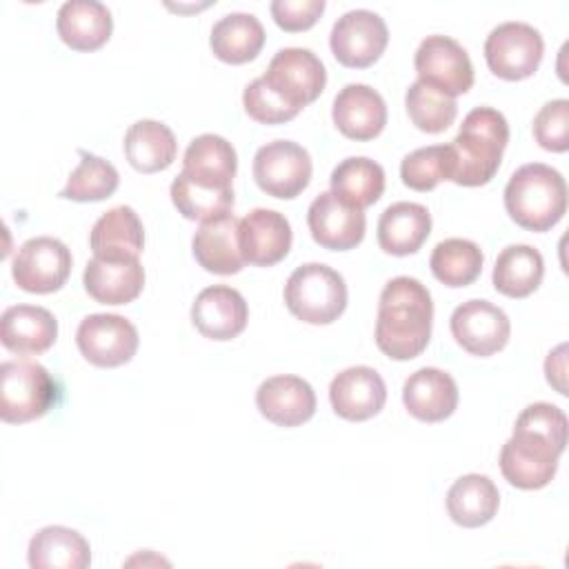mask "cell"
Listing matches in <instances>:
<instances>
[{
    "mask_svg": "<svg viewBox=\"0 0 569 569\" xmlns=\"http://www.w3.org/2000/svg\"><path fill=\"white\" fill-rule=\"evenodd\" d=\"M431 320L429 289L409 276L391 278L378 300L376 345L391 360H411L427 349Z\"/></svg>",
    "mask_w": 569,
    "mask_h": 569,
    "instance_id": "1",
    "label": "cell"
},
{
    "mask_svg": "<svg viewBox=\"0 0 569 569\" xmlns=\"http://www.w3.org/2000/svg\"><path fill=\"white\" fill-rule=\"evenodd\" d=\"M509 142V124L493 107L471 109L458 136L449 142L453 151L451 182L460 187H482L500 169L502 151Z\"/></svg>",
    "mask_w": 569,
    "mask_h": 569,
    "instance_id": "2",
    "label": "cell"
},
{
    "mask_svg": "<svg viewBox=\"0 0 569 569\" xmlns=\"http://www.w3.org/2000/svg\"><path fill=\"white\" fill-rule=\"evenodd\" d=\"M509 218L527 231H549L567 213V182L562 173L542 162L516 169L505 187Z\"/></svg>",
    "mask_w": 569,
    "mask_h": 569,
    "instance_id": "3",
    "label": "cell"
},
{
    "mask_svg": "<svg viewBox=\"0 0 569 569\" xmlns=\"http://www.w3.org/2000/svg\"><path fill=\"white\" fill-rule=\"evenodd\" d=\"M284 305L307 325H331L347 309L345 278L322 262L300 264L287 278Z\"/></svg>",
    "mask_w": 569,
    "mask_h": 569,
    "instance_id": "4",
    "label": "cell"
},
{
    "mask_svg": "<svg viewBox=\"0 0 569 569\" xmlns=\"http://www.w3.org/2000/svg\"><path fill=\"white\" fill-rule=\"evenodd\" d=\"M58 398L51 373L33 360H7L0 365V418L22 425L42 418Z\"/></svg>",
    "mask_w": 569,
    "mask_h": 569,
    "instance_id": "5",
    "label": "cell"
},
{
    "mask_svg": "<svg viewBox=\"0 0 569 569\" xmlns=\"http://www.w3.org/2000/svg\"><path fill=\"white\" fill-rule=\"evenodd\" d=\"M545 42L538 29L527 22H502L485 40V60L502 80H525L540 67Z\"/></svg>",
    "mask_w": 569,
    "mask_h": 569,
    "instance_id": "6",
    "label": "cell"
},
{
    "mask_svg": "<svg viewBox=\"0 0 569 569\" xmlns=\"http://www.w3.org/2000/svg\"><path fill=\"white\" fill-rule=\"evenodd\" d=\"M311 156L291 140H273L262 144L253 156V180L273 198L291 200L300 196L311 180Z\"/></svg>",
    "mask_w": 569,
    "mask_h": 569,
    "instance_id": "7",
    "label": "cell"
},
{
    "mask_svg": "<svg viewBox=\"0 0 569 569\" xmlns=\"http://www.w3.org/2000/svg\"><path fill=\"white\" fill-rule=\"evenodd\" d=\"M71 273V251L51 236H38L22 242L13 262V282L29 293H53L64 287Z\"/></svg>",
    "mask_w": 569,
    "mask_h": 569,
    "instance_id": "8",
    "label": "cell"
},
{
    "mask_svg": "<svg viewBox=\"0 0 569 569\" xmlns=\"http://www.w3.org/2000/svg\"><path fill=\"white\" fill-rule=\"evenodd\" d=\"M138 342L133 322L118 313H91L82 318L76 331V345L82 358L102 369L127 365L136 356Z\"/></svg>",
    "mask_w": 569,
    "mask_h": 569,
    "instance_id": "9",
    "label": "cell"
},
{
    "mask_svg": "<svg viewBox=\"0 0 569 569\" xmlns=\"http://www.w3.org/2000/svg\"><path fill=\"white\" fill-rule=\"evenodd\" d=\"M262 78L282 100L300 111L311 104L327 84L322 60L302 47L280 49L271 58Z\"/></svg>",
    "mask_w": 569,
    "mask_h": 569,
    "instance_id": "10",
    "label": "cell"
},
{
    "mask_svg": "<svg viewBox=\"0 0 569 569\" xmlns=\"http://www.w3.org/2000/svg\"><path fill=\"white\" fill-rule=\"evenodd\" d=\"M567 429L569 422L560 407L551 402H533L520 411L507 442L536 462L558 465V458L567 447Z\"/></svg>",
    "mask_w": 569,
    "mask_h": 569,
    "instance_id": "11",
    "label": "cell"
},
{
    "mask_svg": "<svg viewBox=\"0 0 569 569\" xmlns=\"http://www.w3.org/2000/svg\"><path fill=\"white\" fill-rule=\"evenodd\" d=\"M389 42L385 20L369 9H353L342 13L331 27L329 47L333 58L349 69L371 67Z\"/></svg>",
    "mask_w": 569,
    "mask_h": 569,
    "instance_id": "12",
    "label": "cell"
},
{
    "mask_svg": "<svg viewBox=\"0 0 569 569\" xmlns=\"http://www.w3.org/2000/svg\"><path fill=\"white\" fill-rule=\"evenodd\" d=\"M413 67L418 80L451 98L467 93L473 84V64L469 53L449 36H427L413 56Z\"/></svg>",
    "mask_w": 569,
    "mask_h": 569,
    "instance_id": "13",
    "label": "cell"
},
{
    "mask_svg": "<svg viewBox=\"0 0 569 569\" xmlns=\"http://www.w3.org/2000/svg\"><path fill=\"white\" fill-rule=\"evenodd\" d=\"M451 336L471 356L487 358L505 349L511 333L507 313L489 300H467L453 309Z\"/></svg>",
    "mask_w": 569,
    "mask_h": 569,
    "instance_id": "14",
    "label": "cell"
},
{
    "mask_svg": "<svg viewBox=\"0 0 569 569\" xmlns=\"http://www.w3.org/2000/svg\"><path fill=\"white\" fill-rule=\"evenodd\" d=\"M307 224L322 249L349 251L362 242L367 218L362 209L342 202L331 191H322L309 204Z\"/></svg>",
    "mask_w": 569,
    "mask_h": 569,
    "instance_id": "15",
    "label": "cell"
},
{
    "mask_svg": "<svg viewBox=\"0 0 569 569\" xmlns=\"http://www.w3.org/2000/svg\"><path fill=\"white\" fill-rule=\"evenodd\" d=\"M249 320V307L242 293L227 284H213L202 289L191 305L193 327L209 340L238 338Z\"/></svg>",
    "mask_w": 569,
    "mask_h": 569,
    "instance_id": "16",
    "label": "cell"
},
{
    "mask_svg": "<svg viewBox=\"0 0 569 569\" xmlns=\"http://www.w3.org/2000/svg\"><path fill=\"white\" fill-rule=\"evenodd\" d=\"M291 224L273 209H253L238 224V242L244 262L256 267H273L287 258L291 249Z\"/></svg>",
    "mask_w": 569,
    "mask_h": 569,
    "instance_id": "17",
    "label": "cell"
},
{
    "mask_svg": "<svg viewBox=\"0 0 569 569\" xmlns=\"http://www.w3.org/2000/svg\"><path fill=\"white\" fill-rule=\"evenodd\" d=\"M329 400L340 418L362 422L380 413L387 400V387L376 369L356 365L336 373L329 385Z\"/></svg>",
    "mask_w": 569,
    "mask_h": 569,
    "instance_id": "18",
    "label": "cell"
},
{
    "mask_svg": "<svg viewBox=\"0 0 569 569\" xmlns=\"http://www.w3.org/2000/svg\"><path fill=\"white\" fill-rule=\"evenodd\" d=\"M256 407L278 427H298L316 413V391L300 376H271L260 382Z\"/></svg>",
    "mask_w": 569,
    "mask_h": 569,
    "instance_id": "19",
    "label": "cell"
},
{
    "mask_svg": "<svg viewBox=\"0 0 569 569\" xmlns=\"http://www.w3.org/2000/svg\"><path fill=\"white\" fill-rule=\"evenodd\" d=\"M338 131L351 140H373L387 124V104L369 84L351 82L338 91L331 107Z\"/></svg>",
    "mask_w": 569,
    "mask_h": 569,
    "instance_id": "20",
    "label": "cell"
},
{
    "mask_svg": "<svg viewBox=\"0 0 569 569\" xmlns=\"http://www.w3.org/2000/svg\"><path fill=\"white\" fill-rule=\"evenodd\" d=\"M58 338L56 316L36 305H13L2 311L0 342L18 356H38Z\"/></svg>",
    "mask_w": 569,
    "mask_h": 569,
    "instance_id": "21",
    "label": "cell"
},
{
    "mask_svg": "<svg viewBox=\"0 0 569 569\" xmlns=\"http://www.w3.org/2000/svg\"><path fill=\"white\" fill-rule=\"evenodd\" d=\"M402 402L416 420L442 422L458 407V385L447 371L422 367L405 380Z\"/></svg>",
    "mask_w": 569,
    "mask_h": 569,
    "instance_id": "22",
    "label": "cell"
},
{
    "mask_svg": "<svg viewBox=\"0 0 569 569\" xmlns=\"http://www.w3.org/2000/svg\"><path fill=\"white\" fill-rule=\"evenodd\" d=\"M89 247L102 260H138L144 249V227L138 213L127 204L104 211L91 227Z\"/></svg>",
    "mask_w": 569,
    "mask_h": 569,
    "instance_id": "23",
    "label": "cell"
},
{
    "mask_svg": "<svg viewBox=\"0 0 569 569\" xmlns=\"http://www.w3.org/2000/svg\"><path fill=\"white\" fill-rule=\"evenodd\" d=\"M238 224L240 220L233 213H227L202 222L193 233L191 251L204 271L231 276L247 264L238 242Z\"/></svg>",
    "mask_w": 569,
    "mask_h": 569,
    "instance_id": "24",
    "label": "cell"
},
{
    "mask_svg": "<svg viewBox=\"0 0 569 569\" xmlns=\"http://www.w3.org/2000/svg\"><path fill=\"white\" fill-rule=\"evenodd\" d=\"M82 284L100 305H127L142 293L144 269L140 260H102L93 256L84 267Z\"/></svg>",
    "mask_w": 569,
    "mask_h": 569,
    "instance_id": "25",
    "label": "cell"
},
{
    "mask_svg": "<svg viewBox=\"0 0 569 569\" xmlns=\"http://www.w3.org/2000/svg\"><path fill=\"white\" fill-rule=\"evenodd\" d=\"M56 29L73 51H96L111 38V11L98 0H69L58 9Z\"/></svg>",
    "mask_w": 569,
    "mask_h": 569,
    "instance_id": "26",
    "label": "cell"
},
{
    "mask_svg": "<svg viewBox=\"0 0 569 569\" xmlns=\"http://www.w3.org/2000/svg\"><path fill=\"white\" fill-rule=\"evenodd\" d=\"M236 169L238 156L233 144L216 133L193 138L182 156V173L204 187L231 189Z\"/></svg>",
    "mask_w": 569,
    "mask_h": 569,
    "instance_id": "27",
    "label": "cell"
},
{
    "mask_svg": "<svg viewBox=\"0 0 569 569\" xmlns=\"http://www.w3.org/2000/svg\"><path fill=\"white\" fill-rule=\"evenodd\" d=\"M431 233V213L418 202H393L378 220V244L391 256L416 253Z\"/></svg>",
    "mask_w": 569,
    "mask_h": 569,
    "instance_id": "28",
    "label": "cell"
},
{
    "mask_svg": "<svg viewBox=\"0 0 569 569\" xmlns=\"http://www.w3.org/2000/svg\"><path fill=\"white\" fill-rule=\"evenodd\" d=\"M27 558L31 569H84L91 565V547L76 529L49 525L29 540Z\"/></svg>",
    "mask_w": 569,
    "mask_h": 569,
    "instance_id": "29",
    "label": "cell"
},
{
    "mask_svg": "<svg viewBox=\"0 0 569 569\" xmlns=\"http://www.w3.org/2000/svg\"><path fill=\"white\" fill-rule=\"evenodd\" d=\"M498 507L500 491L493 480L482 473L460 476L447 491V513L465 529H476L491 522Z\"/></svg>",
    "mask_w": 569,
    "mask_h": 569,
    "instance_id": "30",
    "label": "cell"
},
{
    "mask_svg": "<svg viewBox=\"0 0 569 569\" xmlns=\"http://www.w3.org/2000/svg\"><path fill=\"white\" fill-rule=\"evenodd\" d=\"M209 47L218 60L227 64H244L262 51L264 27L253 13H227L213 24Z\"/></svg>",
    "mask_w": 569,
    "mask_h": 569,
    "instance_id": "31",
    "label": "cell"
},
{
    "mask_svg": "<svg viewBox=\"0 0 569 569\" xmlns=\"http://www.w3.org/2000/svg\"><path fill=\"white\" fill-rule=\"evenodd\" d=\"M178 153L173 131L158 120H138L124 133L127 162L140 173L167 169Z\"/></svg>",
    "mask_w": 569,
    "mask_h": 569,
    "instance_id": "32",
    "label": "cell"
},
{
    "mask_svg": "<svg viewBox=\"0 0 569 569\" xmlns=\"http://www.w3.org/2000/svg\"><path fill=\"white\" fill-rule=\"evenodd\" d=\"M545 276V260L538 249L529 244L505 247L493 264V287L507 298L531 296Z\"/></svg>",
    "mask_w": 569,
    "mask_h": 569,
    "instance_id": "33",
    "label": "cell"
},
{
    "mask_svg": "<svg viewBox=\"0 0 569 569\" xmlns=\"http://www.w3.org/2000/svg\"><path fill=\"white\" fill-rule=\"evenodd\" d=\"M331 193L342 202L365 209L380 200L385 191V169L365 156L345 158L329 178Z\"/></svg>",
    "mask_w": 569,
    "mask_h": 569,
    "instance_id": "34",
    "label": "cell"
},
{
    "mask_svg": "<svg viewBox=\"0 0 569 569\" xmlns=\"http://www.w3.org/2000/svg\"><path fill=\"white\" fill-rule=\"evenodd\" d=\"M482 262V249L467 238H447L438 242L429 258V267L436 280L453 289L471 284L480 276Z\"/></svg>",
    "mask_w": 569,
    "mask_h": 569,
    "instance_id": "35",
    "label": "cell"
},
{
    "mask_svg": "<svg viewBox=\"0 0 569 569\" xmlns=\"http://www.w3.org/2000/svg\"><path fill=\"white\" fill-rule=\"evenodd\" d=\"M169 196L182 218L198 220V222L227 216L231 213V207H233V189L204 187L200 182H193L182 171L171 182Z\"/></svg>",
    "mask_w": 569,
    "mask_h": 569,
    "instance_id": "36",
    "label": "cell"
},
{
    "mask_svg": "<svg viewBox=\"0 0 569 569\" xmlns=\"http://www.w3.org/2000/svg\"><path fill=\"white\" fill-rule=\"evenodd\" d=\"M78 156L80 164L76 167V171H71L67 184L58 196L73 202H98L113 196L120 184L116 167L109 160L82 149L78 151Z\"/></svg>",
    "mask_w": 569,
    "mask_h": 569,
    "instance_id": "37",
    "label": "cell"
},
{
    "mask_svg": "<svg viewBox=\"0 0 569 569\" xmlns=\"http://www.w3.org/2000/svg\"><path fill=\"white\" fill-rule=\"evenodd\" d=\"M405 107L409 120L425 133H440L453 124L458 116L456 98L442 93L440 89L416 80L405 93Z\"/></svg>",
    "mask_w": 569,
    "mask_h": 569,
    "instance_id": "38",
    "label": "cell"
},
{
    "mask_svg": "<svg viewBox=\"0 0 569 569\" xmlns=\"http://www.w3.org/2000/svg\"><path fill=\"white\" fill-rule=\"evenodd\" d=\"M451 176H453L451 144L420 147L407 153L400 162L402 184L413 191H431L438 182L451 180Z\"/></svg>",
    "mask_w": 569,
    "mask_h": 569,
    "instance_id": "39",
    "label": "cell"
},
{
    "mask_svg": "<svg viewBox=\"0 0 569 569\" xmlns=\"http://www.w3.org/2000/svg\"><path fill=\"white\" fill-rule=\"evenodd\" d=\"M242 104L244 111L249 113L251 120L260 122V124H282L293 120L300 109L291 107L287 100H282L267 82L264 78H256L244 87L242 93Z\"/></svg>",
    "mask_w": 569,
    "mask_h": 569,
    "instance_id": "40",
    "label": "cell"
},
{
    "mask_svg": "<svg viewBox=\"0 0 569 569\" xmlns=\"http://www.w3.org/2000/svg\"><path fill=\"white\" fill-rule=\"evenodd\" d=\"M500 471L509 485L525 491H533V489L547 487L553 480L558 465L536 462L518 453L509 442H505L500 449Z\"/></svg>",
    "mask_w": 569,
    "mask_h": 569,
    "instance_id": "41",
    "label": "cell"
},
{
    "mask_svg": "<svg viewBox=\"0 0 569 569\" xmlns=\"http://www.w3.org/2000/svg\"><path fill=\"white\" fill-rule=\"evenodd\" d=\"M536 142L553 153H565L569 149V100L558 98L540 107L533 118Z\"/></svg>",
    "mask_w": 569,
    "mask_h": 569,
    "instance_id": "42",
    "label": "cell"
},
{
    "mask_svg": "<svg viewBox=\"0 0 569 569\" xmlns=\"http://www.w3.org/2000/svg\"><path fill=\"white\" fill-rule=\"evenodd\" d=\"M273 22L289 33L311 29L325 11V0H273L269 4Z\"/></svg>",
    "mask_w": 569,
    "mask_h": 569,
    "instance_id": "43",
    "label": "cell"
},
{
    "mask_svg": "<svg viewBox=\"0 0 569 569\" xmlns=\"http://www.w3.org/2000/svg\"><path fill=\"white\" fill-rule=\"evenodd\" d=\"M567 345H558L553 351H549L545 360V378L547 382L560 393L567 396Z\"/></svg>",
    "mask_w": 569,
    "mask_h": 569,
    "instance_id": "44",
    "label": "cell"
}]
</instances>
